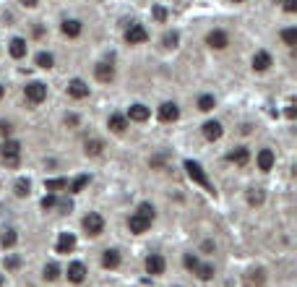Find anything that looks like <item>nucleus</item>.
<instances>
[{
	"mask_svg": "<svg viewBox=\"0 0 297 287\" xmlns=\"http://www.w3.org/2000/svg\"><path fill=\"white\" fill-rule=\"evenodd\" d=\"M227 160H229V162H235V164H248L250 152H248V149H243V146H237V149H232V152L227 154Z\"/></svg>",
	"mask_w": 297,
	"mask_h": 287,
	"instance_id": "nucleus-20",
	"label": "nucleus"
},
{
	"mask_svg": "<svg viewBox=\"0 0 297 287\" xmlns=\"http://www.w3.org/2000/svg\"><path fill=\"white\" fill-rule=\"evenodd\" d=\"M44 188L47 191H63V188H68V180L66 178H52V180L44 183Z\"/></svg>",
	"mask_w": 297,
	"mask_h": 287,
	"instance_id": "nucleus-30",
	"label": "nucleus"
},
{
	"mask_svg": "<svg viewBox=\"0 0 297 287\" xmlns=\"http://www.w3.org/2000/svg\"><path fill=\"white\" fill-rule=\"evenodd\" d=\"M18 157H21V144L3 141V146H0V160H3L5 167H18Z\"/></svg>",
	"mask_w": 297,
	"mask_h": 287,
	"instance_id": "nucleus-1",
	"label": "nucleus"
},
{
	"mask_svg": "<svg viewBox=\"0 0 297 287\" xmlns=\"http://www.w3.org/2000/svg\"><path fill=\"white\" fill-rule=\"evenodd\" d=\"M146 40H148V32L144 29L141 24H131L125 29V42L128 44H144Z\"/></svg>",
	"mask_w": 297,
	"mask_h": 287,
	"instance_id": "nucleus-5",
	"label": "nucleus"
},
{
	"mask_svg": "<svg viewBox=\"0 0 297 287\" xmlns=\"http://www.w3.org/2000/svg\"><path fill=\"white\" fill-rule=\"evenodd\" d=\"M55 204H58V201H55V196H52V193H47V196L42 199V209L47 211V209H52V206H55Z\"/></svg>",
	"mask_w": 297,
	"mask_h": 287,
	"instance_id": "nucleus-38",
	"label": "nucleus"
},
{
	"mask_svg": "<svg viewBox=\"0 0 297 287\" xmlns=\"http://www.w3.org/2000/svg\"><path fill=\"white\" fill-rule=\"evenodd\" d=\"M58 277H60V266L58 264H47V266H44V280H47V282H55Z\"/></svg>",
	"mask_w": 297,
	"mask_h": 287,
	"instance_id": "nucleus-31",
	"label": "nucleus"
},
{
	"mask_svg": "<svg viewBox=\"0 0 297 287\" xmlns=\"http://www.w3.org/2000/svg\"><path fill=\"white\" fill-rule=\"evenodd\" d=\"M154 18H156V21H164V18H167V11H164L162 5H156V8H154Z\"/></svg>",
	"mask_w": 297,
	"mask_h": 287,
	"instance_id": "nucleus-40",
	"label": "nucleus"
},
{
	"mask_svg": "<svg viewBox=\"0 0 297 287\" xmlns=\"http://www.w3.org/2000/svg\"><path fill=\"white\" fill-rule=\"evenodd\" d=\"M21 3H24L26 8H34V5H37V0H21Z\"/></svg>",
	"mask_w": 297,
	"mask_h": 287,
	"instance_id": "nucleus-46",
	"label": "nucleus"
},
{
	"mask_svg": "<svg viewBox=\"0 0 297 287\" xmlns=\"http://www.w3.org/2000/svg\"><path fill=\"white\" fill-rule=\"evenodd\" d=\"M66 123H71V125H76V123H78V118H76V115H68V118H66Z\"/></svg>",
	"mask_w": 297,
	"mask_h": 287,
	"instance_id": "nucleus-44",
	"label": "nucleus"
},
{
	"mask_svg": "<svg viewBox=\"0 0 297 287\" xmlns=\"http://www.w3.org/2000/svg\"><path fill=\"white\" fill-rule=\"evenodd\" d=\"M185 170H188V178L193 180V183H198L201 188H206L209 193H214V186L209 183V178H206V172H203V167L198 162H193V160H188L185 162Z\"/></svg>",
	"mask_w": 297,
	"mask_h": 287,
	"instance_id": "nucleus-2",
	"label": "nucleus"
},
{
	"mask_svg": "<svg viewBox=\"0 0 297 287\" xmlns=\"http://www.w3.org/2000/svg\"><path fill=\"white\" fill-rule=\"evenodd\" d=\"M24 97H26V102H32V105H39V102L47 99V86H44L42 81H32V84H26Z\"/></svg>",
	"mask_w": 297,
	"mask_h": 287,
	"instance_id": "nucleus-3",
	"label": "nucleus"
},
{
	"mask_svg": "<svg viewBox=\"0 0 297 287\" xmlns=\"http://www.w3.org/2000/svg\"><path fill=\"white\" fill-rule=\"evenodd\" d=\"M196 274L201 277L203 282H209L211 277H214V266H211V264H198V266H196Z\"/></svg>",
	"mask_w": 297,
	"mask_h": 287,
	"instance_id": "nucleus-26",
	"label": "nucleus"
},
{
	"mask_svg": "<svg viewBox=\"0 0 297 287\" xmlns=\"http://www.w3.org/2000/svg\"><path fill=\"white\" fill-rule=\"evenodd\" d=\"M18 264H21V261H18V256H8L5 258V269H18Z\"/></svg>",
	"mask_w": 297,
	"mask_h": 287,
	"instance_id": "nucleus-39",
	"label": "nucleus"
},
{
	"mask_svg": "<svg viewBox=\"0 0 297 287\" xmlns=\"http://www.w3.org/2000/svg\"><path fill=\"white\" fill-rule=\"evenodd\" d=\"M284 115H287V118H295V115H297V110H295V105H292V102H290V105H287Z\"/></svg>",
	"mask_w": 297,
	"mask_h": 287,
	"instance_id": "nucleus-42",
	"label": "nucleus"
},
{
	"mask_svg": "<svg viewBox=\"0 0 297 287\" xmlns=\"http://www.w3.org/2000/svg\"><path fill=\"white\" fill-rule=\"evenodd\" d=\"M16 240H18L16 230H5V233L0 235V243H3V248H13V246H16Z\"/></svg>",
	"mask_w": 297,
	"mask_h": 287,
	"instance_id": "nucleus-27",
	"label": "nucleus"
},
{
	"mask_svg": "<svg viewBox=\"0 0 297 287\" xmlns=\"http://www.w3.org/2000/svg\"><path fill=\"white\" fill-rule=\"evenodd\" d=\"M102 266H105V269H117V266H120V251L107 248L105 256H102Z\"/></svg>",
	"mask_w": 297,
	"mask_h": 287,
	"instance_id": "nucleus-15",
	"label": "nucleus"
},
{
	"mask_svg": "<svg viewBox=\"0 0 297 287\" xmlns=\"http://www.w3.org/2000/svg\"><path fill=\"white\" fill-rule=\"evenodd\" d=\"M271 68V55L268 52H256L253 55V71H268Z\"/></svg>",
	"mask_w": 297,
	"mask_h": 287,
	"instance_id": "nucleus-17",
	"label": "nucleus"
},
{
	"mask_svg": "<svg viewBox=\"0 0 297 287\" xmlns=\"http://www.w3.org/2000/svg\"><path fill=\"white\" fill-rule=\"evenodd\" d=\"M162 42H164V47H178V42H180V34L178 32H167L164 37H162Z\"/></svg>",
	"mask_w": 297,
	"mask_h": 287,
	"instance_id": "nucleus-33",
	"label": "nucleus"
},
{
	"mask_svg": "<svg viewBox=\"0 0 297 287\" xmlns=\"http://www.w3.org/2000/svg\"><path fill=\"white\" fill-rule=\"evenodd\" d=\"M148 107L146 105H131L128 107V118L133 120V123H144V120H148Z\"/></svg>",
	"mask_w": 297,
	"mask_h": 287,
	"instance_id": "nucleus-14",
	"label": "nucleus"
},
{
	"mask_svg": "<svg viewBox=\"0 0 297 287\" xmlns=\"http://www.w3.org/2000/svg\"><path fill=\"white\" fill-rule=\"evenodd\" d=\"M284 11L295 13V11H297V0H284Z\"/></svg>",
	"mask_w": 297,
	"mask_h": 287,
	"instance_id": "nucleus-41",
	"label": "nucleus"
},
{
	"mask_svg": "<svg viewBox=\"0 0 297 287\" xmlns=\"http://www.w3.org/2000/svg\"><path fill=\"white\" fill-rule=\"evenodd\" d=\"M107 125H110V131H115V133H123L125 128H128V118H125V115H110Z\"/></svg>",
	"mask_w": 297,
	"mask_h": 287,
	"instance_id": "nucleus-21",
	"label": "nucleus"
},
{
	"mask_svg": "<svg viewBox=\"0 0 297 287\" xmlns=\"http://www.w3.org/2000/svg\"><path fill=\"white\" fill-rule=\"evenodd\" d=\"M52 63H55V58L50 52H39V55H37V66H39V68H52Z\"/></svg>",
	"mask_w": 297,
	"mask_h": 287,
	"instance_id": "nucleus-34",
	"label": "nucleus"
},
{
	"mask_svg": "<svg viewBox=\"0 0 297 287\" xmlns=\"http://www.w3.org/2000/svg\"><path fill=\"white\" fill-rule=\"evenodd\" d=\"M81 225H83V230H86L89 235H99L102 230H105V219H102V214H97V211H89Z\"/></svg>",
	"mask_w": 297,
	"mask_h": 287,
	"instance_id": "nucleus-4",
	"label": "nucleus"
},
{
	"mask_svg": "<svg viewBox=\"0 0 297 287\" xmlns=\"http://www.w3.org/2000/svg\"><path fill=\"white\" fill-rule=\"evenodd\" d=\"M94 76L102 81V84H110V81L115 79V68L110 66V63H97V66H94Z\"/></svg>",
	"mask_w": 297,
	"mask_h": 287,
	"instance_id": "nucleus-10",
	"label": "nucleus"
},
{
	"mask_svg": "<svg viewBox=\"0 0 297 287\" xmlns=\"http://www.w3.org/2000/svg\"><path fill=\"white\" fill-rule=\"evenodd\" d=\"M86 186H89V175H78V178L71 183V193H81Z\"/></svg>",
	"mask_w": 297,
	"mask_h": 287,
	"instance_id": "nucleus-29",
	"label": "nucleus"
},
{
	"mask_svg": "<svg viewBox=\"0 0 297 287\" xmlns=\"http://www.w3.org/2000/svg\"><path fill=\"white\" fill-rule=\"evenodd\" d=\"M68 94H71L73 99H83V97H89V86L83 84L81 79H73L71 84H68Z\"/></svg>",
	"mask_w": 297,
	"mask_h": 287,
	"instance_id": "nucleus-13",
	"label": "nucleus"
},
{
	"mask_svg": "<svg viewBox=\"0 0 297 287\" xmlns=\"http://www.w3.org/2000/svg\"><path fill=\"white\" fill-rule=\"evenodd\" d=\"M73 248H76V235H73V233H63V235L58 238L55 251H58V253H71Z\"/></svg>",
	"mask_w": 297,
	"mask_h": 287,
	"instance_id": "nucleus-11",
	"label": "nucleus"
},
{
	"mask_svg": "<svg viewBox=\"0 0 297 287\" xmlns=\"http://www.w3.org/2000/svg\"><path fill=\"white\" fill-rule=\"evenodd\" d=\"M164 266H167V261H164V256H159V253H148L146 256V272L148 274H164Z\"/></svg>",
	"mask_w": 297,
	"mask_h": 287,
	"instance_id": "nucleus-7",
	"label": "nucleus"
},
{
	"mask_svg": "<svg viewBox=\"0 0 297 287\" xmlns=\"http://www.w3.org/2000/svg\"><path fill=\"white\" fill-rule=\"evenodd\" d=\"M180 115V107L175 105V102H164V105H159V120L162 123H172V120H178Z\"/></svg>",
	"mask_w": 297,
	"mask_h": 287,
	"instance_id": "nucleus-9",
	"label": "nucleus"
},
{
	"mask_svg": "<svg viewBox=\"0 0 297 287\" xmlns=\"http://www.w3.org/2000/svg\"><path fill=\"white\" fill-rule=\"evenodd\" d=\"M13 191H16V196H29V191H32V183L26 180V178H18L16 183H13Z\"/></svg>",
	"mask_w": 297,
	"mask_h": 287,
	"instance_id": "nucleus-24",
	"label": "nucleus"
},
{
	"mask_svg": "<svg viewBox=\"0 0 297 287\" xmlns=\"http://www.w3.org/2000/svg\"><path fill=\"white\" fill-rule=\"evenodd\" d=\"M68 280H71L73 285H81L83 280H86V266H83L81 261H73V264L68 266Z\"/></svg>",
	"mask_w": 297,
	"mask_h": 287,
	"instance_id": "nucleus-12",
	"label": "nucleus"
},
{
	"mask_svg": "<svg viewBox=\"0 0 297 287\" xmlns=\"http://www.w3.org/2000/svg\"><path fill=\"white\" fill-rule=\"evenodd\" d=\"M63 34L66 37H78L81 34V21H76V18H71V21H63Z\"/></svg>",
	"mask_w": 297,
	"mask_h": 287,
	"instance_id": "nucleus-22",
	"label": "nucleus"
},
{
	"mask_svg": "<svg viewBox=\"0 0 297 287\" xmlns=\"http://www.w3.org/2000/svg\"><path fill=\"white\" fill-rule=\"evenodd\" d=\"M151 222L154 219H148V217L141 214V211H136V214H131V219H128V227H131V233L141 235V233H146V230L151 227Z\"/></svg>",
	"mask_w": 297,
	"mask_h": 287,
	"instance_id": "nucleus-6",
	"label": "nucleus"
},
{
	"mask_svg": "<svg viewBox=\"0 0 297 287\" xmlns=\"http://www.w3.org/2000/svg\"><path fill=\"white\" fill-rule=\"evenodd\" d=\"M183 264H185V269L196 272V266H198L201 261H198V256H193V253H185V258H183Z\"/></svg>",
	"mask_w": 297,
	"mask_h": 287,
	"instance_id": "nucleus-36",
	"label": "nucleus"
},
{
	"mask_svg": "<svg viewBox=\"0 0 297 287\" xmlns=\"http://www.w3.org/2000/svg\"><path fill=\"white\" fill-rule=\"evenodd\" d=\"M8 52H11V58L21 60L26 55V42L21 40V37H16V40H11V47H8Z\"/></svg>",
	"mask_w": 297,
	"mask_h": 287,
	"instance_id": "nucleus-19",
	"label": "nucleus"
},
{
	"mask_svg": "<svg viewBox=\"0 0 297 287\" xmlns=\"http://www.w3.org/2000/svg\"><path fill=\"white\" fill-rule=\"evenodd\" d=\"M138 211H141L144 217H148V219H154V206H151V204H141V206H138Z\"/></svg>",
	"mask_w": 297,
	"mask_h": 287,
	"instance_id": "nucleus-37",
	"label": "nucleus"
},
{
	"mask_svg": "<svg viewBox=\"0 0 297 287\" xmlns=\"http://www.w3.org/2000/svg\"><path fill=\"white\" fill-rule=\"evenodd\" d=\"M60 209L63 211H71V201H60Z\"/></svg>",
	"mask_w": 297,
	"mask_h": 287,
	"instance_id": "nucleus-45",
	"label": "nucleus"
},
{
	"mask_svg": "<svg viewBox=\"0 0 297 287\" xmlns=\"http://www.w3.org/2000/svg\"><path fill=\"white\" fill-rule=\"evenodd\" d=\"M206 44H209V47H214V50H224L227 44H229V37L222 32V29H214V32H209Z\"/></svg>",
	"mask_w": 297,
	"mask_h": 287,
	"instance_id": "nucleus-8",
	"label": "nucleus"
},
{
	"mask_svg": "<svg viewBox=\"0 0 297 287\" xmlns=\"http://www.w3.org/2000/svg\"><path fill=\"white\" fill-rule=\"evenodd\" d=\"M3 94H5V89H3V84H0V99H3Z\"/></svg>",
	"mask_w": 297,
	"mask_h": 287,
	"instance_id": "nucleus-47",
	"label": "nucleus"
},
{
	"mask_svg": "<svg viewBox=\"0 0 297 287\" xmlns=\"http://www.w3.org/2000/svg\"><path fill=\"white\" fill-rule=\"evenodd\" d=\"M0 133H3V136L11 133V123H0Z\"/></svg>",
	"mask_w": 297,
	"mask_h": 287,
	"instance_id": "nucleus-43",
	"label": "nucleus"
},
{
	"mask_svg": "<svg viewBox=\"0 0 297 287\" xmlns=\"http://www.w3.org/2000/svg\"><path fill=\"white\" fill-rule=\"evenodd\" d=\"M258 167H261L263 172H268L274 167V152L271 149H261V152H258Z\"/></svg>",
	"mask_w": 297,
	"mask_h": 287,
	"instance_id": "nucleus-18",
	"label": "nucleus"
},
{
	"mask_svg": "<svg viewBox=\"0 0 297 287\" xmlns=\"http://www.w3.org/2000/svg\"><path fill=\"white\" fill-rule=\"evenodd\" d=\"M102 149H105V144H102L99 138H91V141H86V146H83V152H86L89 157H99Z\"/></svg>",
	"mask_w": 297,
	"mask_h": 287,
	"instance_id": "nucleus-23",
	"label": "nucleus"
},
{
	"mask_svg": "<svg viewBox=\"0 0 297 287\" xmlns=\"http://www.w3.org/2000/svg\"><path fill=\"white\" fill-rule=\"evenodd\" d=\"M235 3H245V0H235Z\"/></svg>",
	"mask_w": 297,
	"mask_h": 287,
	"instance_id": "nucleus-48",
	"label": "nucleus"
},
{
	"mask_svg": "<svg viewBox=\"0 0 297 287\" xmlns=\"http://www.w3.org/2000/svg\"><path fill=\"white\" fill-rule=\"evenodd\" d=\"M203 136H206L209 141H217V138H222V123H217V120L203 123Z\"/></svg>",
	"mask_w": 297,
	"mask_h": 287,
	"instance_id": "nucleus-16",
	"label": "nucleus"
},
{
	"mask_svg": "<svg viewBox=\"0 0 297 287\" xmlns=\"http://www.w3.org/2000/svg\"><path fill=\"white\" fill-rule=\"evenodd\" d=\"M248 204H250V206L263 204V191H261V188H250V191H248Z\"/></svg>",
	"mask_w": 297,
	"mask_h": 287,
	"instance_id": "nucleus-28",
	"label": "nucleus"
},
{
	"mask_svg": "<svg viewBox=\"0 0 297 287\" xmlns=\"http://www.w3.org/2000/svg\"><path fill=\"white\" fill-rule=\"evenodd\" d=\"M198 110H203V113L214 110V97H211V94H201L198 97Z\"/></svg>",
	"mask_w": 297,
	"mask_h": 287,
	"instance_id": "nucleus-32",
	"label": "nucleus"
},
{
	"mask_svg": "<svg viewBox=\"0 0 297 287\" xmlns=\"http://www.w3.org/2000/svg\"><path fill=\"white\" fill-rule=\"evenodd\" d=\"M245 282L250 285V287H261L263 285V269H253V272H248V277H245Z\"/></svg>",
	"mask_w": 297,
	"mask_h": 287,
	"instance_id": "nucleus-25",
	"label": "nucleus"
},
{
	"mask_svg": "<svg viewBox=\"0 0 297 287\" xmlns=\"http://www.w3.org/2000/svg\"><path fill=\"white\" fill-rule=\"evenodd\" d=\"M282 40L290 44V47H295V44H297V29H284L282 32Z\"/></svg>",
	"mask_w": 297,
	"mask_h": 287,
	"instance_id": "nucleus-35",
	"label": "nucleus"
},
{
	"mask_svg": "<svg viewBox=\"0 0 297 287\" xmlns=\"http://www.w3.org/2000/svg\"><path fill=\"white\" fill-rule=\"evenodd\" d=\"M0 285H3V274H0Z\"/></svg>",
	"mask_w": 297,
	"mask_h": 287,
	"instance_id": "nucleus-49",
	"label": "nucleus"
}]
</instances>
